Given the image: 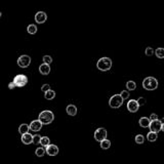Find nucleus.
Listing matches in <instances>:
<instances>
[{"label":"nucleus","instance_id":"1","mask_svg":"<svg viewBox=\"0 0 164 164\" xmlns=\"http://www.w3.org/2000/svg\"><path fill=\"white\" fill-rule=\"evenodd\" d=\"M38 120L42 123V125H47L50 124L52 121L54 120V112H52L50 110H44L42 111L39 114V117H38Z\"/></svg>","mask_w":164,"mask_h":164},{"label":"nucleus","instance_id":"2","mask_svg":"<svg viewBox=\"0 0 164 164\" xmlns=\"http://www.w3.org/2000/svg\"><path fill=\"white\" fill-rule=\"evenodd\" d=\"M96 68L100 70V71H109L111 68H112V60L110 58H100V60L96 63Z\"/></svg>","mask_w":164,"mask_h":164},{"label":"nucleus","instance_id":"3","mask_svg":"<svg viewBox=\"0 0 164 164\" xmlns=\"http://www.w3.org/2000/svg\"><path fill=\"white\" fill-rule=\"evenodd\" d=\"M143 87L147 90H155L158 87V81L154 77H147L143 81Z\"/></svg>","mask_w":164,"mask_h":164},{"label":"nucleus","instance_id":"4","mask_svg":"<svg viewBox=\"0 0 164 164\" xmlns=\"http://www.w3.org/2000/svg\"><path fill=\"white\" fill-rule=\"evenodd\" d=\"M123 104V98H121L120 94H114L111 96V98L109 100V105L111 108L113 109H118L120 108Z\"/></svg>","mask_w":164,"mask_h":164},{"label":"nucleus","instance_id":"5","mask_svg":"<svg viewBox=\"0 0 164 164\" xmlns=\"http://www.w3.org/2000/svg\"><path fill=\"white\" fill-rule=\"evenodd\" d=\"M13 83L17 87H24L28 83V78L24 74H19L13 78Z\"/></svg>","mask_w":164,"mask_h":164},{"label":"nucleus","instance_id":"6","mask_svg":"<svg viewBox=\"0 0 164 164\" xmlns=\"http://www.w3.org/2000/svg\"><path fill=\"white\" fill-rule=\"evenodd\" d=\"M31 64V58L27 54H23L17 59V65L21 68H28Z\"/></svg>","mask_w":164,"mask_h":164},{"label":"nucleus","instance_id":"7","mask_svg":"<svg viewBox=\"0 0 164 164\" xmlns=\"http://www.w3.org/2000/svg\"><path fill=\"white\" fill-rule=\"evenodd\" d=\"M107 135H108V132H107L106 128L100 127L94 131V140L98 141V142H102V141L107 139Z\"/></svg>","mask_w":164,"mask_h":164},{"label":"nucleus","instance_id":"8","mask_svg":"<svg viewBox=\"0 0 164 164\" xmlns=\"http://www.w3.org/2000/svg\"><path fill=\"white\" fill-rule=\"evenodd\" d=\"M161 126H162V122L160 120H158V119H156V120L151 121V123H150L149 125V128L152 132L158 133V132L161 130Z\"/></svg>","mask_w":164,"mask_h":164},{"label":"nucleus","instance_id":"9","mask_svg":"<svg viewBox=\"0 0 164 164\" xmlns=\"http://www.w3.org/2000/svg\"><path fill=\"white\" fill-rule=\"evenodd\" d=\"M140 109V106L137 104V102L135 100H128L127 103V110L129 111L130 113H135L139 111Z\"/></svg>","mask_w":164,"mask_h":164},{"label":"nucleus","instance_id":"10","mask_svg":"<svg viewBox=\"0 0 164 164\" xmlns=\"http://www.w3.org/2000/svg\"><path fill=\"white\" fill-rule=\"evenodd\" d=\"M45 153L49 156H56L59 154V148L56 145H50L49 144L48 146L46 147V150H45Z\"/></svg>","mask_w":164,"mask_h":164},{"label":"nucleus","instance_id":"11","mask_svg":"<svg viewBox=\"0 0 164 164\" xmlns=\"http://www.w3.org/2000/svg\"><path fill=\"white\" fill-rule=\"evenodd\" d=\"M46 20H47V15L44 11H38L35 15V21L38 24H43V23L46 22Z\"/></svg>","mask_w":164,"mask_h":164},{"label":"nucleus","instance_id":"12","mask_svg":"<svg viewBox=\"0 0 164 164\" xmlns=\"http://www.w3.org/2000/svg\"><path fill=\"white\" fill-rule=\"evenodd\" d=\"M30 130H32L34 132H38L42 128V123L39 120H33L29 125Z\"/></svg>","mask_w":164,"mask_h":164},{"label":"nucleus","instance_id":"13","mask_svg":"<svg viewBox=\"0 0 164 164\" xmlns=\"http://www.w3.org/2000/svg\"><path fill=\"white\" fill-rule=\"evenodd\" d=\"M22 143L24 145H30L33 144V135L29 132L22 135Z\"/></svg>","mask_w":164,"mask_h":164},{"label":"nucleus","instance_id":"14","mask_svg":"<svg viewBox=\"0 0 164 164\" xmlns=\"http://www.w3.org/2000/svg\"><path fill=\"white\" fill-rule=\"evenodd\" d=\"M39 72L42 75H48L50 73V66L48 64L43 63V64H41L39 66Z\"/></svg>","mask_w":164,"mask_h":164},{"label":"nucleus","instance_id":"15","mask_svg":"<svg viewBox=\"0 0 164 164\" xmlns=\"http://www.w3.org/2000/svg\"><path fill=\"white\" fill-rule=\"evenodd\" d=\"M66 112L68 115L70 116H75L77 114V108H76V106H74V105H69L67 106V108H66Z\"/></svg>","mask_w":164,"mask_h":164},{"label":"nucleus","instance_id":"16","mask_svg":"<svg viewBox=\"0 0 164 164\" xmlns=\"http://www.w3.org/2000/svg\"><path fill=\"white\" fill-rule=\"evenodd\" d=\"M139 123H140V126H142V127L144 128H147L149 127L150 123H151V120H150L148 117H142L139 120Z\"/></svg>","mask_w":164,"mask_h":164},{"label":"nucleus","instance_id":"17","mask_svg":"<svg viewBox=\"0 0 164 164\" xmlns=\"http://www.w3.org/2000/svg\"><path fill=\"white\" fill-rule=\"evenodd\" d=\"M44 98L48 100H54V98H56V91L52 90V89H49V90H47L46 92H44Z\"/></svg>","mask_w":164,"mask_h":164},{"label":"nucleus","instance_id":"18","mask_svg":"<svg viewBox=\"0 0 164 164\" xmlns=\"http://www.w3.org/2000/svg\"><path fill=\"white\" fill-rule=\"evenodd\" d=\"M29 130H30L29 125L26 124V123H24V124H21L20 126H19V132H20L21 135L27 133V132H29Z\"/></svg>","mask_w":164,"mask_h":164},{"label":"nucleus","instance_id":"19","mask_svg":"<svg viewBox=\"0 0 164 164\" xmlns=\"http://www.w3.org/2000/svg\"><path fill=\"white\" fill-rule=\"evenodd\" d=\"M147 139H148V141H149V142H155V141L158 139V133L150 131L149 133L147 135Z\"/></svg>","mask_w":164,"mask_h":164},{"label":"nucleus","instance_id":"20","mask_svg":"<svg viewBox=\"0 0 164 164\" xmlns=\"http://www.w3.org/2000/svg\"><path fill=\"white\" fill-rule=\"evenodd\" d=\"M100 148L103 150H108L109 148L111 147V142L109 140H104V141H102V142H100Z\"/></svg>","mask_w":164,"mask_h":164},{"label":"nucleus","instance_id":"21","mask_svg":"<svg viewBox=\"0 0 164 164\" xmlns=\"http://www.w3.org/2000/svg\"><path fill=\"white\" fill-rule=\"evenodd\" d=\"M50 144V140L49 137H41V140H40V145H41L43 148H46L48 145Z\"/></svg>","mask_w":164,"mask_h":164},{"label":"nucleus","instance_id":"22","mask_svg":"<svg viewBox=\"0 0 164 164\" xmlns=\"http://www.w3.org/2000/svg\"><path fill=\"white\" fill-rule=\"evenodd\" d=\"M27 31H28V33H29V34H31V35L36 34V33H37V26H36V25H34V24L29 25V26H28V28H27Z\"/></svg>","mask_w":164,"mask_h":164},{"label":"nucleus","instance_id":"23","mask_svg":"<svg viewBox=\"0 0 164 164\" xmlns=\"http://www.w3.org/2000/svg\"><path fill=\"white\" fill-rule=\"evenodd\" d=\"M35 155L37 157H43L45 155V148L43 147H39L37 148L36 151H35Z\"/></svg>","mask_w":164,"mask_h":164},{"label":"nucleus","instance_id":"24","mask_svg":"<svg viewBox=\"0 0 164 164\" xmlns=\"http://www.w3.org/2000/svg\"><path fill=\"white\" fill-rule=\"evenodd\" d=\"M155 54L158 59H164V48H161V47L157 48L155 50Z\"/></svg>","mask_w":164,"mask_h":164},{"label":"nucleus","instance_id":"25","mask_svg":"<svg viewBox=\"0 0 164 164\" xmlns=\"http://www.w3.org/2000/svg\"><path fill=\"white\" fill-rule=\"evenodd\" d=\"M126 87H127L128 90H135L137 88V84H135V81H128L126 83Z\"/></svg>","mask_w":164,"mask_h":164},{"label":"nucleus","instance_id":"26","mask_svg":"<svg viewBox=\"0 0 164 164\" xmlns=\"http://www.w3.org/2000/svg\"><path fill=\"white\" fill-rule=\"evenodd\" d=\"M144 142H145V137L143 135H137V137H135V143H137V145L144 144Z\"/></svg>","mask_w":164,"mask_h":164},{"label":"nucleus","instance_id":"27","mask_svg":"<svg viewBox=\"0 0 164 164\" xmlns=\"http://www.w3.org/2000/svg\"><path fill=\"white\" fill-rule=\"evenodd\" d=\"M145 54H146V56H152L153 54H155V50L152 48V47H147L146 50H145Z\"/></svg>","mask_w":164,"mask_h":164},{"label":"nucleus","instance_id":"28","mask_svg":"<svg viewBox=\"0 0 164 164\" xmlns=\"http://www.w3.org/2000/svg\"><path fill=\"white\" fill-rule=\"evenodd\" d=\"M42 60H43V63H45V64L50 65L52 63V58L50 56H44Z\"/></svg>","mask_w":164,"mask_h":164},{"label":"nucleus","instance_id":"29","mask_svg":"<svg viewBox=\"0 0 164 164\" xmlns=\"http://www.w3.org/2000/svg\"><path fill=\"white\" fill-rule=\"evenodd\" d=\"M120 96H121V98H123V100H127V98H129V91H128V90H122V91H121V93H120Z\"/></svg>","mask_w":164,"mask_h":164},{"label":"nucleus","instance_id":"30","mask_svg":"<svg viewBox=\"0 0 164 164\" xmlns=\"http://www.w3.org/2000/svg\"><path fill=\"white\" fill-rule=\"evenodd\" d=\"M40 140H41V135H33V144H35V145L40 144Z\"/></svg>","mask_w":164,"mask_h":164},{"label":"nucleus","instance_id":"31","mask_svg":"<svg viewBox=\"0 0 164 164\" xmlns=\"http://www.w3.org/2000/svg\"><path fill=\"white\" fill-rule=\"evenodd\" d=\"M137 104H139V106H140V107H141V106H144L145 104L147 103V100H146V98H143V96H141V98H137Z\"/></svg>","mask_w":164,"mask_h":164},{"label":"nucleus","instance_id":"32","mask_svg":"<svg viewBox=\"0 0 164 164\" xmlns=\"http://www.w3.org/2000/svg\"><path fill=\"white\" fill-rule=\"evenodd\" d=\"M49 89H50V85H49V84H43L41 87V90L43 91V92H46Z\"/></svg>","mask_w":164,"mask_h":164},{"label":"nucleus","instance_id":"33","mask_svg":"<svg viewBox=\"0 0 164 164\" xmlns=\"http://www.w3.org/2000/svg\"><path fill=\"white\" fill-rule=\"evenodd\" d=\"M149 119H150V120H151V121L156 120V119H158V116H157L156 114H151V116H150Z\"/></svg>","mask_w":164,"mask_h":164},{"label":"nucleus","instance_id":"34","mask_svg":"<svg viewBox=\"0 0 164 164\" xmlns=\"http://www.w3.org/2000/svg\"><path fill=\"white\" fill-rule=\"evenodd\" d=\"M15 87H17V86H15V84L13 83V81H12V82H10V83L8 84V88H9V89H13Z\"/></svg>","mask_w":164,"mask_h":164},{"label":"nucleus","instance_id":"35","mask_svg":"<svg viewBox=\"0 0 164 164\" xmlns=\"http://www.w3.org/2000/svg\"><path fill=\"white\" fill-rule=\"evenodd\" d=\"M161 130L164 132V123H162V126H161Z\"/></svg>","mask_w":164,"mask_h":164},{"label":"nucleus","instance_id":"36","mask_svg":"<svg viewBox=\"0 0 164 164\" xmlns=\"http://www.w3.org/2000/svg\"><path fill=\"white\" fill-rule=\"evenodd\" d=\"M1 15H2V13H1V11H0V17H1Z\"/></svg>","mask_w":164,"mask_h":164}]
</instances>
